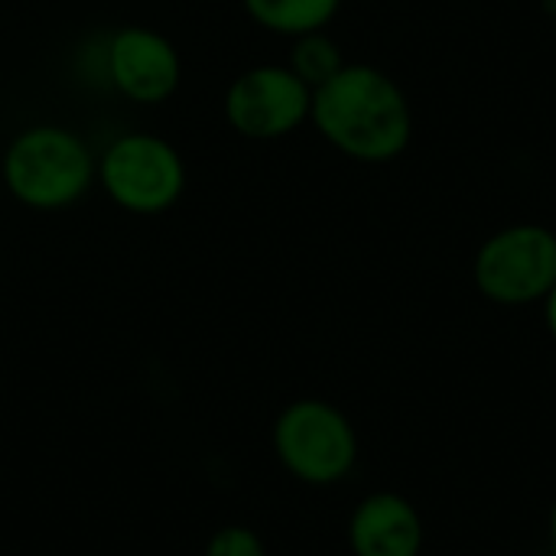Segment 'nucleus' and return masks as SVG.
<instances>
[{
	"mask_svg": "<svg viewBox=\"0 0 556 556\" xmlns=\"http://www.w3.org/2000/svg\"><path fill=\"white\" fill-rule=\"evenodd\" d=\"M309 121L342 156L368 166L394 163L414 140L407 91L368 62H345L339 75L313 91Z\"/></svg>",
	"mask_w": 556,
	"mask_h": 556,
	"instance_id": "nucleus-1",
	"label": "nucleus"
},
{
	"mask_svg": "<svg viewBox=\"0 0 556 556\" xmlns=\"http://www.w3.org/2000/svg\"><path fill=\"white\" fill-rule=\"evenodd\" d=\"M7 192L33 212H62L98 182V156L85 137L62 124L23 127L0 156Z\"/></svg>",
	"mask_w": 556,
	"mask_h": 556,
	"instance_id": "nucleus-2",
	"label": "nucleus"
},
{
	"mask_svg": "<svg viewBox=\"0 0 556 556\" xmlns=\"http://www.w3.org/2000/svg\"><path fill=\"white\" fill-rule=\"evenodd\" d=\"M274 456L303 485H339L358 463V433L329 401L300 397L274 420Z\"/></svg>",
	"mask_w": 556,
	"mask_h": 556,
	"instance_id": "nucleus-3",
	"label": "nucleus"
},
{
	"mask_svg": "<svg viewBox=\"0 0 556 556\" xmlns=\"http://www.w3.org/2000/svg\"><path fill=\"white\" fill-rule=\"evenodd\" d=\"M472 283L495 306L544 303L556 283V231L534 222L498 228L472 257Z\"/></svg>",
	"mask_w": 556,
	"mask_h": 556,
	"instance_id": "nucleus-4",
	"label": "nucleus"
},
{
	"mask_svg": "<svg viewBox=\"0 0 556 556\" xmlns=\"http://www.w3.org/2000/svg\"><path fill=\"white\" fill-rule=\"evenodd\" d=\"M98 182L117 208L163 215L186 192V163L169 140L130 130L114 137L98 156Z\"/></svg>",
	"mask_w": 556,
	"mask_h": 556,
	"instance_id": "nucleus-5",
	"label": "nucleus"
},
{
	"mask_svg": "<svg viewBox=\"0 0 556 556\" xmlns=\"http://www.w3.org/2000/svg\"><path fill=\"white\" fill-rule=\"evenodd\" d=\"M313 88L290 65H251L225 91L228 127L244 140H280L309 121Z\"/></svg>",
	"mask_w": 556,
	"mask_h": 556,
	"instance_id": "nucleus-6",
	"label": "nucleus"
},
{
	"mask_svg": "<svg viewBox=\"0 0 556 556\" xmlns=\"http://www.w3.org/2000/svg\"><path fill=\"white\" fill-rule=\"evenodd\" d=\"M104 75L134 104H163L182 81L179 49L150 26H121L104 42Z\"/></svg>",
	"mask_w": 556,
	"mask_h": 556,
	"instance_id": "nucleus-7",
	"label": "nucleus"
},
{
	"mask_svg": "<svg viewBox=\"0 0 556 556\" xmlns=\"http://www.w3.org/2000/svg\"><path fill=\"white\" fill-rule=\"evenodd\" d=\"M424 541L420 511L397 492L362 498L349 518V547L355 556H420Z\"/></svg>",
	"mask_w": 556,
	"mask_h": 556,
	"instance_id": "nucleus-8",
	"label": "nucleus"
},
{
	"mask_svg": "<svg viewBox=\"0 0 556 556\" xmlns=\"http://www.w3.org/2000/svg\"><path fill=\"white\" fill-rule=\"evenodd\" d=\"M241 3L244 13L261 29L287 39L326 29L342 10V0H241Z\"/></svg>",
	"mask_w": 556,
	"mask_h": 556,
	"instance_id": "nucleus-9",
	"label": "nucleus"
},
{
	"mask_svg": "<svg viewBox=\"0 0 556 556\" xmlns=\"http://www.w3.org/2000/svg\"><path fill=\"white\" fill-rule=\"evenodd\" d=\"M287 65L293 68L300 81H306L316 91L319 85H326L332 75L345 68V55H342V46L326 29H316V33L293 39Z\"/></svg>",
	"mask_w": 556,
	"mask_h": 556,
	"instance_id": "nucleus-10",
	"label": "nucleus"
},
{
	"mask_svg": "<svg viewBox=\"0 0 556 556\" xmlns=\"http://www.w3.org/2000/svg\"><path fill=\"white\" fill-rule=\"evenodd\" d=\"M205 556H267V547H264L261 534H254L251 528L225 525L208 538Z\"/></svg>",
	"mask_w": 556,
	"mask_h": 556,
	"instance_id": "nucleus-11",
	"label": "nucleus"
},
{
	"mask_svg": "<svg viewBox=\"0 0 556 556\" xmlns=\"http://www.w3.org/2000/svg\"><path fill=\"white\" fill-rule=\"evenodd\" d=\"M544 323H547L551 339L556 342V283H554V290L547 293V300H544Z\"/></svg>",
	"mask_w": 556,
	"mask_h": 556,
	"instance_id": "nucleus-12",
	"label": "nucleus"
},
{
	"mask_svg": "<svg viewBox=\"0 0 556 556\" xmlns=\"http://www.w3.org/2000/svg\"><path fill=\"white\" fill-rule=\"evenodd\" d=\"M547 538H551V551L556 556V502L554 508H551V518H547Z\"/></svg>",
	"mask_w": 556,
	"mask_h": 556,
	"instance_id": "nucleus-13",
	"label": "nucleus"
},
{
	"mask_svg": "<svg viewBox=\"0 0 556 556\" xmlns=\"http://www.w3.org/2000/svg\"><path fill=\"white\" fill-rule=\"evenodd\" d=\"M541 3H544V7H547L551 13H554V10H556V0H541Z\"/></svg>",
	"mask_w": 556,
	"mask_h": 556,
	"instance_id": "nucleus-14",
	"label": "nucleus"
},
{
	"mask_svg": "<svg viewBox=\"0 0 556 556\" xmlns=\"http://www.w3.org/2000/svg\"><path fill=\"white\" fill-rule=\"evenodd\" d=\"M554 46H556V10H554Z\"/></svg>",
	"mask_w": 556,
	"mask_h": 556,
	"instance_id": "nucleus-15",
	"label": "nucleus"
},
{
	"mask_svg": "<svg viewBox=\"0 0 556 556\" xmlns=\"http://www.w3.org/2000/svg\"><path fill=\"white\" fill-rule=\"evenodd\" d=\"M554 231H556V225H554Z\"/></svg>",
	"mask_w": 556,
	"mask_h": 556,
	"instance_id": "nucleus-16",
	"label": "nucleus"
}]
</instances>
